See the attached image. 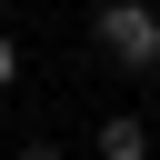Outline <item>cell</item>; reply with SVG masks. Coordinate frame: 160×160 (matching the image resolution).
Segmentation results:
<instances>
[{"label":"cell","instance_id":"1","mask_svg":"<svg viewBox=\"0 0 160 160\" xmlns=\"http://www.w3.org/2000/svg\"><path fill=\"white\" fill-rule=\"evenodd\" d=\"M90 50H100L110 70L150 80V70H160V10H150V0H90Z\"/></svg>","mask_w":160,"mask_h":160},{"label":"cell","instance_id":"2","mask_svg":"<svg viewBox=\"0 0 160 160\" xmlns=\"http://www.w3.org/2000/svg\"><path fill=\"white\" fill-rule=\"evenodd\" d=\"M90 160H150V120H140V110H110V120L90 130Z\"/></svg>","mask_w":160,"mask_h":160},{"label":"cell","instance_id":"3","mask_svg":"<svg viewBox=\"0 0 160 160\" xmlns=\"http://www.w3.org/2000/svg\"><path fill=\"white\" fill-rule=\"evenodd\" d=\"M10 80H20V40L0 30V90H10Z\"/></svg>","mask_w":160,"mask_h":160},{"label":"cell","instance_id":"4","mask_svg":"<svg viewBox=\"0 0 160 160\" xmlns=\"http://www.w3.org/2000/svg\"><path fill=\"white\" fill-rule=\"evenodd\" d=\"M20 160H70V150H60V140H20Z\"/></svg>","mask_w":160,"mask_h":160}]
</instances>
